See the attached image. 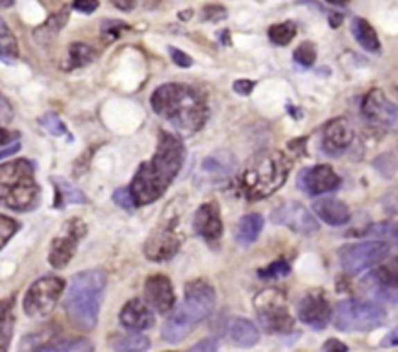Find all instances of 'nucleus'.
Segmentation results:
<instances>
[{
  "label": "nucleus",
  "mask_w": 398,
  "mask_h": 352,
  "mask_svg": "<svg viewBox=\"0 0 398 352\" xmlns=\"http://www.w3.org/2000/svg\"><path fill=\"white\" fill-rule=\"evenodd\" d=\"M273 224L285 225L297 233H315L318 231V221L301 202H283L272 214Z\"/></svg>",
  "instance_id": "nucleus-13"
},
{
  "label": "nucleus",
  "mask_w": 398,
  "mask_h": 352,
  "mask_svg": "<svg viewBox=\"0 0 398 352\" xmlns=\"http://www.w3.org/2000/svg\"><path fill=\"white\" fill-rule=\"evenodd\" d=\"M289 270H291V265L282 258V260H275V262H272L270 267L262 268L258 274H260V278H282V276H287V274H289Z\"/></svg>",
  "instance_id": "nucleus-38"
},
{
  "label": "nucleus",
  "mask_w": 398,
  "mask_h": 352,
  "mask_svg": "<svg viewBox=\"0 0 398 352\" xmlns=\"http://www.w3.org/2000/svg\"><path fill=\"white\" fill-rule=\"evenodd\" d=\"M336 329L344 333H367L387 321V311L373 301L342 299L332 311Z\"/></svg>",
  "instance_id": "nucleus-6"
},
{
  "label": "nucleus",
  "mask_w": 398,
  "mask_h": 352,
  "mask_svg": "<svg viewBox=\"0 0 398 352\" xmlns=\"http://www.w3.org/2000/svg\"><path fill=\"white\" fill-rule=\"evenodd\" d=\"M193 227L199 237L205 241H217L223 235V219H220V210L217 203H203L196 212L193 217Z\"/></svg>",
  "instance_id": "nucleus-21"
},
{
  "label": "nucleus",
  "mask_w": 398,
  "mask_h": 352,
  "mask_svg": "<svg viewBox=\"0 0 398 352\" xmlns=\"http://www.w3.org/2000/svg\"><path fill=\"white\" fill-rule=\"evenodd\" d=\"M84 233H86V227L80 219H71L67 224V235L57 237L53 241L51 251H49V262H51L53 268L61 270L71 262V258L76 253L78 241L83 239Z\"/></svg>",
  "instance_id": "nucleus-15"
},
{
  "label": "nucleus",
  "mask_w": 398,
  "mask_h": 352,
  "mask_svg": "<svg viewBox=\"0 0 398 352\" xmlns=\"http://www.w3.org/2000/svg\"><path fill=\"white\" fill-rule=\"evenodd\" d=\"M189 331H191V325L180 315L178 311L174 310V313L162 325V339L174 344V342L184 341L189 335Z\"/></svg>",
  "instance_id": "nucleus-30"
},
{
  "label": "nucleus",
  "mask_w": 398,
  "mask_h": 352,
  "mask_svg": "<svg viewBox=\"0 0 398 352\" xmlns=\"http://www.w3.org/2000/svg\"><path fill=\"white\" fill-rule=\"evenodd\" d=\"M383 346H397L398 344V327H395L392 331L387 333V337L383 339V342H381Z\"/></svg>",
  "instance_id": "nucleus-50"
},
{
  "label": "nucleus",
  "mask_w": 398,
  "mask_h": 352,
  "mask_svg": "<svg viewBox=\"0 0 398 352\" xmlns=\"http://www.w3.org/2000/svg\"><path fill=\"white\" fill-rule=\"evenodd\" d=\"M291 171V160L279 151H262L254 155L242 172V192L248 200L270 198L282 188Z\"/></svg>",
  "instance_id": "nucleus-4"
},
{
  "label": "nucleus",
  "mask_w": 398,
  "mask_h": 352,
  "mask_svg": "<svg viewBox=\"0 0 398 352\" xmlns=\"http://www.w3.org/2000/svg\"><path fill=\"white\" fill-rule=\"evenodd\" d=\"M293 61L301 67H313L316 61V47L315 43L304 42L301 43L293 53Z\"/></svg>",
  "instance_id": "nucleus-34"
},
{
  "label": "nucleus",
  "mask_w": 398,
  "mask_h": 352,
  "mask_svg": "<svg viewBox=\"0 0 398 352\" xmlns=\"http://www.w3.org/2000/svg\"><path fill=\"white\" fill-rule=\"evenodd\" d=\"M189 352H217V341H213V339H203V341H199L198 344H193Z\"/></svg>",
  "instance_id": "nucleus-46"
},
{
  "label": "nucleus",
  "mask_w": 398,
  "mask_h": 352,
  "mask_svg": "<svg viewBox=\"0 0 398 352\" xmlns=\"http://www.w3.org/2000/svg\"><path fill=\"white\" fill-rule=\"evenodd\" d=\"M40 186L28 159L0 165V203L14 212H28L37 203Z\"/></svg>",
  "instance_id": "nucleus-5"
},
{
  "label": "nucleus",
  "mask_w": 398,
  "mask_h": 352,
  "mask_svg": "<svg viewBox=\"0 0 398 352\" xmlns=\"http://www.w3.org/2000/svg\"><path fill=\"white\" fill-rule=\"evenodd\" d=\"M295 33H297V28H295L293 22H282V24H275L270 28V40H272L275 45H289L293 42Z\"/></svg>",
  "instance_id": "nucleus-33"
},
{
  "label": "nucleus",
  "mask_w": 398,
  "mask_h": 352,
  "mask_svg": "<svg viewBox=\"0 0 398 352\" xmlns=\"http://www.w3.org/2000/svg\"><path fill=\"white\" fill-rule=\"evenodd\" d=\"M105 274L102 270H84L73 278L69 286L64 311L74 327L83 331H92L98 323L100 305L104 298Z\"/></svg>",
  "instance_id": "nucleus-3"
},
{
  "label": "nucleus",
  "mask_w": 398,
  "mask_h": 352,
  "mask_svg": "<svg viewBox=\"0 0 398 352\" xmlns=\"http://www.w3.org/2000/svg\"><path fill=\"white\" fill-rule=\"evenodd\" d=\"M388 255V245L383 241L352 243L340 249V262L349 276H357L367 268L377 267Z\"/></svg>",
  "instance_id": "nucleus-9"
},
{
  "label": "nucleus",
  "mask_w": 398,
  "mask_h": 352,
  "mask_svg": "<svg viewBox=\"0 0 398 352\" xmlns=\"http://www.w3.org/2000/svg\"><path fill=\"white\" fill-rule=\"evenodd\" d=\"M227 18V8H223L219 4H209L203 10V20L205 22H220Z\"/></svg>",
  "instance_id": "nucleus-42"
},
{
  "label": "nucleus",
  "mask_w": 398,
  "mask_h": 352,
  "mask_svg": "<svg viewBox=\"0 0 398 352\" xmlns=\"http://www.w3.org/2000/svg\"><path fill=\"white\" fill-rule=\"evenodd\" d=\"M6 37H12L10 28H8V24L0 18V40H6Z\"/></svg>",
  "instance_id": "nucleus-53"
},
{
  "label": "nucleus",
  "mask_w": 398,
  "mask_h": 352,
  "mask_svg": "<svg viewBox=\"0 0 398 352\" xmlns=\"http://www.w3.org/2000/svg\"><path fill=\"white\" fill-rule=\"evenodd\" d=\"M119 321L121 325L129 329V331H147L155 325V315H153V308L143 299H129L123 310L119 313Z\"/></svg>",
  "instance_id": "nucleus-19"
},
{
  "label": "nucleus",
  "mask_w": 398,
  "mask_h": 352,
  "mask_svg": "<svg viewBox=\"0 0 398 352\" xmlns=\"http://www.w3.org/2000/svg\"><path fill=\"white\" fill-rule=\"evenodd\" d=\"M313 210L315 214L325 221V224L332 225V227H340V225H346L349 221V208L346 203L336 200V198H322V200H316L313 203Z\"/></svg>",
  "instance_id": "nucleus-22"
},
{
  "label": "nucleus",
  "mask_w": 398,
  "mask_h": 352,
  "mask_svg": "<svg viewBox=\"0 0 398 352\" xmlns=\"http://www.w3.org/2000/svg\"><path fill=\"white\" fill-rule=\"evenodd\" d=\"M18 57H20V51H18V43L14 37H6L4 42L0 43V61L2 63H14V61H18Z\"/></svg>",
  "instance_id": "nucleus-37"
},
{
  "label": "nucleus",
  "mask_w": 398,
  "mask_h": 352,
  "mask_svg": "<svg viewBox=\"0 0 398 352\" xmlns=\"http://www.w3.org/2000/svg\"><path fill=\"white\" fill-rule=\"evenodd\" d=\"M20 352H94V344L83 337L43 339L40 333H35L21 341Z\"/></svg>",
  "instance_id": "nucleus-14"
},
{
  "label": "nucleus",
  "mask_w": 398,
  "mask_h": 352,
  "mask_svg": "<svg viewBox=\"0 0 398 352\" xmlns=\"http://www.w3.org/2000/svg\"><path fill=\"white\" fill-rule=\"evenodd\" d=\"M254 81H244V78H241V81H236L234 85H232V88H234V92L236 94H242V97H246V94H250L252 90H254Z\"/></svg>",
  "instance_id": "nucleus-47"
},
{
  "label": "nucleus",
  "mask_w": 398,
  "mask_h": 352,
  "mask_svg": "<svg viewBox=\"0 0 398 352\" xmlns=\"http://www.w3.org/2000/svg\"><path fill=\"white\" fill-rule=\"evenodd\" d=\"M64 292V280L59 276H43L35 280L24 296V311L28 317H47Z\"/></svg>",
  "instance_id": "nucleus-8"
},
{
  "label": "nucleus",
  "mask_w": 398,
  "mask_h": 352,
  "mask_svg": "<svg viewBox=\"0 0 398 352\" xmlns=\"http://www.w3.org/2000/svg\"><path fill=\"white\" fill-rule=\"evenodd\" d=\"M114 202H116L117 206H121V208L127 210V212H133L137 208L129 188H119V190H116V194H114Z\"/></svg>",
  "instance_id": "nucleus-41"
},
{
  "label": "nucleus",
  "mask_w": 398,
  "mask_h": 352,
  "mask_svg": "<svg viewBox=\"0 0 398 352\" xmlns=\"http://www.w3.org/2000/svg\"><path fill=\"white\" fill-rule=\"evenodd\" d=\"M369 282L375 284V288L385 296H390L392 292L398 290V258L388 260L387 265H381L373 270V274L369 276Z\"/></svg>",
  "instance_id": "nucleus-25"
},
{
  "label": "nucleus",
  "mask_w": 398,
  "mask_h": 352,
  "mask_svg": "<svg viewBox=\"0 0 398 352\" xmlns=\"http://www.w3.org/2000/svg\"><path fill=\"white\" fill-rule=\"evenodd\" d=\"M16 0H0V8H10Z\"/></svg>",
  "instance_id": "nucleus-56"
},
{
  "label": "nucleus",
  "mask_w": 398,
  "mask_h": 352,
  "mask_svg": "<svg viewBox=\"0 0 398 352\" xmlns=\"http://www.w3.org/2000/svg\"><path fill=\"white\" fill-rule=\"evenodd\" d=\"M381 206L388 215H398V186L390 188L383 198H381Z\"/></svg>",
  "instance_id": "nucleus-40"
},
{
  "label": "nucleus",
  "mask_w": 398,
  "mask_h": 352,
  "mask_svg": "<svg viewBox=\"0 0 398 352\" xmlns=\"http://www.w3.org/2000/svg\"><path fill=\"white\" fill-rule=\"evenodd\" d=\"M112 4L116 6L117 10H123V12H131L135 8V0H112Z\"/></svg>",
  "instance_id": "nucleus-49"
},
{
  "label": "nucleus",
  "mask_w": 398,
  "mask_h": 352,
  "mask_svg": "<svg viewBox=\"0 0 398 352\" xmlns=\"http://www.w3.org/2000/svg\"><path fill=\"white\" fill-rule=\"evenodd\" d=\"M180 246H182V235L178 233L176 221H172V224L160 225L148 235L147 243H145V255L148 260L166 262L178 255Z\"/></svg>",
  "instance_id": "nucleus-12"
},
{
  "label": "nucleus",
  "mask_w": 398,
  "mask_h": 352,
  "mask_svg": "<svg viewBox=\"0 0 398 352\" xmlns=\"http://www.w3.org/2000/svg\"><path fill=\"white\" fill-rule=\"evenodd\" d=\"M184 145L176 135L162 131L158 139V149L153 159L141 165L129 190L135 206H147L162 198L168 186L174 182L184 165Z\"/></svg>",
  "instance_id": "nucleus-1"
},
{
  "label": "nucleus",
  "mask_w": 398,
  "mask_h": 352,
  "mask_svg": "<svg viewBox=\"0 0 398 352\" xmlns=\"http://www.w3.org/2000/svg\"><path fill=\"white\" fill-rule=\"evenodd\" d=\"M322 352H347V346L344 342L338 341V339H328L322 344Z\"/></svg>",
  "instance_id": "nucleus-48"
},
{
  "label": "nucleus",
  "mask_w": 398,
  "mask_h": 352,
  "mask_svg": "<svg viewBox=\"0 0 398 352\" xmlns=\"http://www.w3.org/2000/svg\"><path fill=\"white\" fill-rule=\"evenodd\" d=\"M352 141H354V129H352L346 117L330 119L325 126V131H322V149L328 155H332V157L342 155L352 145Z\"/></svg>",
  "instance_id": "nucleus-17"
},
{
  "label": "nucleus",
  "mask_w": 398,
  "mask_h": 352,
  "mask_svg": "<svg viewBox=\"0 0 398 352\" xmlns=\"http://www.w3.org/2000/svg\"><path fill=\"white\" fill-rule=\"evenodd\" d=\"M301 184L311 196H318V194H326L336 190L340 186V176L336 174L332 167L328 165H316L313 169L303 172Z\"/></svg>",
  "instance_id": "nucleus-20"
},
{
  "label": "nucleus",
  "mask_w": 398,
  "mask_h": 352,
  "mask_svg": "<svg viewBox=\"0 0 398 352\" xmlns=\"http://www.w3.org/2000/svg\"><path fill=\"white\" fill-rule=\"evenodd\" d=\"M397 235H398V227H397Z\"/></svg>",
  "instance_id": "nucleus-57"
},
{
  "label": "nucleus",
  "mask_w": 398,
  "mask_h": 352,
  "mask_svg": "<svg viewBox=\"0 0 398 352\" xmlns=\"http://www.w3.org/2000/svg\"><path fill=\"white\" fill-rule=\"evenodd\" d=\"M258 319L262 323L263 331L272 335H287L293 331L295 319L285 305V298L277 290H266L256 298Z\"/></svg>",
  "instance_id": "nucleus-7"
},
{
  "label": "nucleus",
  "mask_w": 398,
  "mask_h": 352,
  "mask_svg": "<svg viewBox=\"0 0 398 352\" xmlns=\"http://www.w3.org/2000/svg\"><path fill=\"white\" fill-rule=\"evenodd\" d=\"M150 106L184 133H196L207 121V104L193 86L168 83L158 86L150 97Z\"/></svg>",
  "instance_id": "nucleus-2"
},
{
  "label": "nucleus",
  "mask_w": 398,
  "mask_h": 352,
  "mask_svg": "<svg viewBox=\"0 0 398 352\" xmlns=\"http://www.w3.org/2000/svg\"><path fill=\"white\" fill-rule=\"evenodd\" d=\"M168 51H170V57H172L174 65H178L182 69H189V67L193 65V59H191L188 53H184V51L176 49V47H168Z\"/></svg>",
  "instance_id": "nucleus-43"
},
{
  "label": "nucleus",
  "mask_w": 398,
  "mask_h": 352,
  "mask_svg": "<svg viewBox=\"0 0 398 352\" xmlns=\"http://www.w3.org/2000/svg\"><path fill=\"white\" fill-rule=\"evenodd\" d=\"M18 229H20V224L16 219L0 214V251L10 243V239L18 233Z\"/></svg>",
  "instance_id": "nucleus-35"
},
{
  "label": "nucleus",
  "mask_w": 398,
  "mask_h": 352,
  "mask_svg": "<svg viewBox=\"0 0 398 352\" xmlns=\"http://www.w3.org/2000/svg\"><path fill=\"white\" fill-rule=\"evenodd\" d=\"M263 227V217L260 214H248L242 217L236 225V243L242 246H248L256 243V239L260 237Z\"/></svg>",
  "instance_id": "nucleus-28"
},
{
  "label": "nucleus",
  "mask_w": 398,
  "mask_h": 352,
  "mask_svg": "<svg viewBox=\"0 0 398 352\" xmlns=\"http://www.w3.org/2000/svg\"><path fill=\"white\" fill-rule=\"evenodd\" d=\"M215 299H217V294H215V290H213L209 282H205V280H191L188 286H186L184 303L178 305L176 311L193 327L196 323L207 319L211 313H213Z\"/></svg>",
  "instance_id": "nucleus-10"
},
{
  "label": "nucleus",
  "mask_w": 398,
  "mask_h": 352,
  "mask_svg": "<svg viewBox=\"0 0 398 352\" xmlns=\"http://www.w3.org/2000/svg\"><path fill=\"white\" fill-rule=\"evenodd\" d=\"M361 114L373 126L385 128L388 131H398V106L379 88L367 92L361 102Z\"/></svg>",
  "instance_id": "nucleus-11"
},
{
  "label": "nucleus",
  "mask_w": 398,
  "mask_h": 352,
  "mask_svg": "<svg viewBox=\"0 0 398 352\" xmlns=\"http://www.w3.org/2000/svg\"><path fill=\"white\" fill-rule=\"evenodd\" d=\"M18 137V133H10L8 129H4V128H0V149L10 141V139H16Z\"/></svg>",
  "instance_id": "nucleus-52"
},
{
  "label": "nucleus",
  "mask_w": 398,
  "mask_h": 352,
  "mask_svg": "<svg viewBox=\"0 0 398 352\" xmlns=\"http://www.w3.org/2000/svg\"><path fill=\"white\" fill-rule=\"evenodd\" d=\"M375 169H377L385 178H390L395 172H397V160H395V157L390 155V153H387V155H381L377 160H375Z\"/></svg>",
  "instance_id": "nucleus-39"
},
{
  "label": "nucleus",
  "mask_w": 398,
  "mask_h": 352,
  "mask_svg": "<svg viewBox=\"0 0 398 352\" xmlns=\"http://www.w3.org/2000/svg\"><path fill=\"white\" fill-rule=\"evenodd\" d=\"M40 124H42L43 128L47 129L51 135H57V137H61V135H69L67 126H64L63 121L59 119V116H57V114H45V116L40 119Z\"/></svg>",
  "instance_id": "nucleus-36"
},
{
  "label": "nucleus",
  "mask_w": 398,
  "mask_h": 352,
  "mask_svg": "<svg viewBox=\"0 0 398 352\" xmlns=\"http://www.w3.org/2000/svg\"><path fill=\"white\" fill-rule=\"evenodd\" d=\"M297 317L313 329H325L332 319V311L322 292H309L297 305Z\"/></svg>",
  "instance_id": "nucleus-16"
},
{
  "label": "nucleus",
  "mask_w": 398,
  "mask_h": 352,
  "mask_svg": "<svg viewBox=\"0 0 398 352\" xmlns=\"http://www.w3.org/2000/svg\"><path fill=\"white\" fill-rule=\"evenodd\" d=\"M100 2L98 0H74L73 8L76 12H83V14H92L98 10Z\"/></svg>",
  "instance_id": "nucleus-44"
},
{
  "label": "nucleus",
  "mask_w": 398,
  "mask_h": 352,
  "mask_svg": "<svg viewBox=\"0 0 398 352\" xmlns=\"http://www.w3.org/2000/svg\"><path fill=\"white\" fill-rule=\"evenodd\" d=\"M53 184H55V208L57 210H63L64 206H69V203L86 202V196L61 176H53Z\"/></svg>",
  "instance_id": "nucleus-29"
},
{
  "label": "nucleus",
  "mask_w": 398,
  "mask_h": 352,
  "mask_svg": "<svg viewBox=\"0 0 398 352\" xmlns=\"http://www.w3.org/2000/svg\"><path fill=\"white\" fill-rule=\"evenodd\" d=\"M328 4H332V6H347L349 4V0H326Z\"/></svg>",
  "instance_id": "nucleus-55"
},
{
  "label": "nucleus",
  "mask_w": 398,
  "mask_h": 352,
  "mask_svg": "<svg viewBox=\"0 0 398 352\" xmlns=\"http://www.w3.org/2000/svg\"><path fill=\"white\" fill-rule=\"evenodd\" d=\"M110 349H114L116 352H147L150 346L145 335L141 333H116L107 339Z\"/></svg>",
  "instance_id": "nucleus-26"
},
{
  "label": "nucleus",
  "mask_w": 398,
  "mask_h": 352,
  "mask_svg": "<svg viewBox=\"0 0 398 352\" xmlns=\"http://www.w3.org/2000/svg\"><path fill=\"white\" fill-rule=\"evenodd\" d=\"M234 171V157L232 155H211L207 159L201 162V174H205V178H209L211 182L225 181L229 174Z\"/></svg>",
  "instance_id": "nucleus-24"
},
{
  "label": "nucleus",
  "mask_w": 398,
  "mask_h": 352,
  "mask_svg": "<svg viewBox=\"0 0 398 352\" xmlns=\"http://www.w3.org/2000/svg\"><path fill=\"white\" fill-rule=\"evenodd\" d=\"M53 18L57 20V16H53ZM61 18H64V20H61V22H59V24H64V22H67V12H64V10H63V14H61ZM47 26H53V30H57V28H61V26H57V24H55V22L51 20V18H49V22H47Z\"/></svg>",
  "instance_id": "nucleus-54"
},
{
  "label": "nucleus",
  "mask_w": 398,
  "mask_h": 352,
  "mask_svg": "<svg viewBox=\"0 0 398 352\" xmlns=\"http://www.w3.org/2000/svg\"><path fill=\"white\" fill-rule=\"evenodd\" d=\"M94 61V49L86 43H73L69 47V57H67V69H80Z\"/></svg>",
  "instance_id": "nucleus-32"
},
{
  "label": "nucleus",
  "mask_w": 398,
  "mask_h": 352,
  "mask_svg": "<svg viewBox=\"0 0 398 352\" xmlns=\"http://www.w3.org/2000/svg\"><path fill=\"white\" fill-rule=\"evenodd\" d=\"M352 32L356 42L369 51V53H381V42H379V35L375 32V28L365 20V18H354L352 22Z\"/></svg>",
  "instance_id": "nucleus-27"
},
{
  "label": "nucleus",
  "mask_w": 398,
  "mask_h": 352,
  "mask_svg": "<svg viewBox=\"0 0 398 352\" xmlns=\"http://www.w3.org/2000/svg\"><path fill=\"white\" fill-rule=\"evenodd\" d=\"M12 119V106L10 102L6 100V97L0 92V124H6Z\"/></svg>",
  "instance_id": "nucleus-45"
},
{
  "label": "nucleus",
  "mask_w": 398,
  "mask_h": 352,
  "mask_svg": "<svg viewBox=\"0 0 398 352\" xmlns=\"http://www.w3.org/2000/svg\"><path fill=\"white\" fill-rule=\"evenodd\" d=\"M229 339L236 346H241V349H250V346H254L256 342L260 341V331H258V327L252 321L234 317L229 323Z\"/></svg>",
  "instance_id": "nucleus-23"
},
{
  "label": "nucleus",
  "mask_w": 398,
  "mask_h": 352,
  "mask_svg": "<svg viewBox=\"0 0 398 352\" xmlns=\"http://www.w3.org/2000/svg\"><path fill=\"white\" fill-rule=\"evenodd\" d=\"M18 151H20V143H12L8 147H2V149H0V160L8 159L14 153H18Z\"/></svg>",
  "instance_id": "nucleus-51"
},
{
  "label": "nucleus",
  "mask_w": 398,
  "mask_h": 352,
  "mask_svg": "<svg viewBox=\"0 0 398 352\" xmlns=\"http://www.w3.org/2000/svg\"><path fill=\"white\" fill-rule=\"evenodd\" d=\"M145 298L150 308H155L158 313H168L176 303V294L172 288V282L162 274L147 278L145 282Z\"/></svg>",
  "instance_id": "nucleus-18"
},
{
  "label": "nucleus",
  "mask_w": 398,
  "mask_h": 352,
  "mask_svg": "<svg viewBox=\"0 0 398 352\" xmlns=\"http://www.w3.org/2000/svg\"><path fill=\"white\" fill-rule=\"evenodd\" d=\"M12 331H14V301H0V352H8Z\"/></svg>",
  "instance_id": "nucleus-31"
}]
</instances>
